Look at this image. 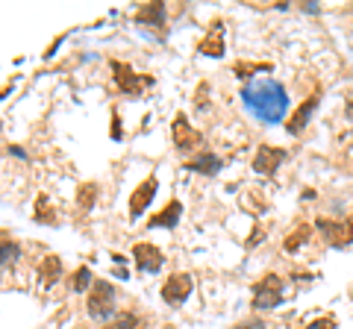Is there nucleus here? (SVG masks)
Here are the masks:
<instances>
[{"label": "nucleus", "instance_id": "1", "mask_svg": "<svg viewBox=\"0 0 353 329\" xmlns=\"http://www.w3.org/2000/svg\"><path fill=\"white\" fill-rule=\"evenodd\" d=\"M241 103L262 124H280L289 112V92L277 80H253L241 89Z\"/></svg>", "mask_w": 353, "mask_h": 329}, {"label": "nucleus", "instance_id": "2", "mask_svg": "<svg viewBox=\"0 0 353 329\" xmlns=\"http://www.w3.org/2000/svg\"><path fill=\"white\" fill-rule=\"evenodd\" d=\"M85 309H88V317L94 321H112L115 317V285L106 282V279H97L88 291V300H85Z\"/></svg>", "mask_w": 353, "mask_h": 329}, {"label": "nucleus", "instance_id": "3", "mask_svg": "<svg viewBox=\"0 0 353 329\" xmlns=\"http://www.w3.org/2000/svg\"><path fill=\"white\" fill-rule=\"evenodd\" d=\"M283 294H285V285L277 273H265V277L253 285V309L256 312H271L283 303Z\"/></svg>", "mask_w": 353, "mask_h": 329}, {"label": "nucleus", "instance_id": "4", "mask_svg": "<svg viewBox=\"0 0 353 329\" xmlns=\"http://www.w3.org/2000/svg\"><path fill=\"white\" fill-rule=\"evenodd\" d=\"M109 68H112V76H115L118 89L124 92V94H130V97H139L141 92H145V89H150V85H153V76L136 74V71L130 68V65L118 62V59H112V62H109Z\"/></svg>", "mask_w": 353, "mask_h": 329}, {"label": "nucleus", "instance_id": "5", "mask_svg": "<svg viewBox=\"0 0 353 329\" xmlns=\"http://www.w3.org/2000/svg\"><path fill=\"white\" fill-rule=\"evenodd\" d=\"M171 133H174V147L180 153H192V150H197L203 145V136L189 124V118L185 115H176L171 120Z\"/></svg>", "mask_w": 353, "mask_h": 329}, {"label": "nucleus", "instance_id": "6", "mask_svg": "<svg viewBox=\"0 0 353 329\" xmlns=\"http://www.w3.org/2000/svg\"><path fill=\"white\" fill-rule=\"evenodd\" d=\"M192 288H194V279L189 277V273H171L162 285V300L168 306H180V303L189 300Z\"/></svg>", "mask_w": 353, "mask_h": 329}, {"label": "nucleus", "instance_id": "7", "mask_svg": "<svg viewBox=\"0 0 353 329\" xmlns=\"http://www.w3.org/2000/svg\"><path fill=\"white\" fill-rule=\"evenodd\" d=\"M318 233L327 238L330 247H347L353 241V215L347 221H318Z\"/></svg>", "mask_w": 353, "mask_h": 329}, {"label": "nucleus", "instance_id": "8", "mask_svg": "<svg viewBox=\"0 0 353 329\" xmlns=\"http://www.w3.org/2000/svg\"><path fill=\"white\" fill-rule=\"evenodd\" d=\"M285 162V150L283 147H271V145H262L253 156V171L262 173V177H271L277 173V168Z\"/></svg>", "mask_w": 353, "mask_h": 329}, {"label": "nucleus", "instance_id": "9", "mask_svg": "<svg viewBox=\"0 0 353 329\" xmlns=\"http://www.w3.org/2000/svg\"><path fill=\"white\" fill-rule=\"evenodd\" d=\"M157 189H159L157 177H148L145 182H139V185H136V191L130 194V217L145 215V209L153 203V197H157Z\"/></svg>", "mask_w": 353, "mask_h": 329}, {"label": "nucleus", "instance_id": "10", "mask_svg": "<svg viewBox=\"0 0 353 329\" xmlns=\"http://www.w3.org/2000/svg\"><path fill=\"white\" fill-rule=\"evenodd\" d=\"M318 103H321V92L309 94V97H306V100H303L301 106H297V109H294V115H292V120H289V124H285V129H289V133H292V136H301V133H303V129L309 127V120H312V112H315V109H318Z\"/></svg>", "mask_w": 353, "mask_h": 329}, {"label": "nucleus", "instance_id": "11", "mask_svg": "<svg viewBox=\"0 0 353 329\" xmlns=\"http://www.w3.org/2000/svg\"><path fill=\"white\" fill-rule=\"evenodd\" d=\"M132 259H136L139 270H145V273H157V270L165 265L162 250L153 247V244H148V241H141V244L132 247Z\"/></svg>", "mask_w": 353, "mask_h": 329}, {"label": "nucleus", "instance_id": "12", "mask_svg": "<svg viewBox=\"0 0 353 329\" xmlns=\"http://www.w3.org/2000/svg\"><path fill=\"white\" fill-rule=\"evenodd\" d=\"M136 24L139 27H162L165 24V3L153 0V3H145L136 12Z\"/></svg>", "mask_w": 353, "mask_h": 329}, {"label": "nucleus", "instance_id": "13", "mask_svg": "<svg viewBox=\"0 0 353 329\" xmlns=\"http://www.w3.org/2000/svg\"><path fill=\"white\" fill-rule=\"evenodd\" d=\"M180 215H183V203L180 200H171L165 209L159 212V215H153L150 221H148V226L153 229V226H162V229H174L176 224H180Z\"/></svg>", "mask_w": 353, "mask_h": 329}, {"label": "nucleus", "instance_id": "14", "mask_svg": "<svg viewBox=\"0 0 353 329\" xmlns=\"http://www.w3.org/2000/svg\"><path fill=\"white\" fill-rule=\"evenodd\" d=\"M197 50L203 53V56H221L224 53V30H221L218 24L206 32V36L201 39V45H197Z\"/></svg>", "mask_w": 353, "mask_h": 329}, {"label": "nucleus", "instance_id": "15", "mask_svg": "<svg viewBox=\"0 0 353 329\" xmlns=\"http://www.w3.org/2000/svg\"><path fill=\"white\" fill-rule=\"evenodd\" d=\"M59 277H62V259L59 256H48L39 265V282L44 285V288H50L53 282H59Z\"/></svg>", "mask_w": 353, "mask_h": 329}, {"label": "nucleus", "instance_id": "16", "mask_svg": "<svg viewBox=\"0 0 353 329\" xmlns=\"http://www.w3.org/2000/svg\"><path fill=\"white\" fill-rule=\"evenodd\" d=\"M189 171H197V173H206V177H215V173L221 171V159L215 156V153H201L197 159H192L189 164H185Z\"/></svg>", "mask_w": 353, "mask_h": 329}, {"label": "nucleus", "instance_id": "17", "mask_svg": "<svg viewBox=\"0 0 353 329\" xmlns=\"http://www.w3.org/2000/svg\"><path fill=\"white\" fill-rule=\"evenodd\" d=\"M94 203H97V185L83 182L80 189H77V206H80V212H92Z\"/></svg>", "mask_w": 353, "mask_h": 329}, {"label": "nucleus", "instance_id": "18", "mask_svg": "<svg viewBox=\"0 0 353 329\" xmlns=\"http://www.w3.org/2000/svg\"><path fill=\"white\" fill-rule=\"evenodd\" d=\"M92 270H88L85 265H80L74 270V277H71V291H77V294H83V291H92Z\"/></svg>", "mask_w": 353, "mask_h": 329}, {"label": "nucleus", "instance_id": "19", "mask_svg": "<svg viewBox=\"0 0 353 329\" xmlns=\"http://www.w3.org/2000/svg\"><path fill=\"white\" fill-rule=\"evenodd\" d=\"M309 233H312L309 226H297L294 233H289V238H285V253H294V250H301V247L306 244Z\"/></svg>", "mask_w": 353, "mask_h": 329}, {"label": "nucleus", "instance_id": "20", "mask_svg": "<svg viewBox=\"0 0 353 329\" xmlns=\"http://www.w3.org/2000/svg\"><path fill=\"white\" fill-rule=\"evenodd\" d=\"M106 329H139V317L132 312H121L106 323Z\"/></svg>", "mask_w": 353, "mask_h": 329}, {"label": "nucleus", "instance_id": "21", "mask_svg": "<svg viewBox=\"0 0 353 329\" xmlns=\"http://www.w3.org/2000/svg\"><path fill=\"white\" fill-rule=\"evenodd\" d=\"M15 262H18V244L15 241H9V238H3V268L15 265Z\"/></svg>", "mask_w": 353, "mask_h": 329}, {"label": "nucleus", "instance_id": "22", "mask_svg": "<svg viewBox=\"0 0 353 329\" xmlns=\"http://www.w3.org/2000/svg\"><path fill=\"white\" fill-rule=\"evenodd\" d=\"M306 329H336V321H333V317H318V321L309 323Z\"/></svg>", "mask_w": 353, "mask_h": 329}, {"label": "nucleus", "instance_id": "23", "mask_svg": "<svg viewBox=\"0 0 353 329\" xmlns=\"http://www.w3.org/2000/svg\"><path fill=\"white\" fill-rule=\"evenodd\" d=\"M233 329H265V323L259 321V317H248V321H241V323H236Z\"/></svg>", "mask_w": 353, "mask_h": 329}, {"label": "nucleus", "instance_id": "24", "mask_svg": "<svg viewBox=\"0 0 353 329\" xmlns=\"http://www.w3.org/2000/svg\"><path fill=\"white\" fill-rule=\"evenodd\" d=\"M345 115H347V120H353V94L347 97V106H345Z\"/></svg>", "mask_w": 353, "mask_h": 329}]
</instances>
